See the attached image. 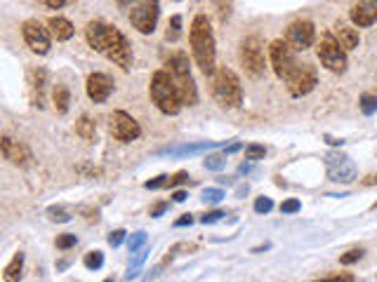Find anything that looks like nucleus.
I'll list each match as a JSON object with an SVG mask.
<instances>
[{"label":"nucleus","instance_id":"nucleus-1","mask_svg":"<svg viewBox=\"0 0 377 282\" xmlns=\"http://www.w3.org/2000/svg\"><path fill=\"white\" fill-rule=\"evenodd\" d=\"M85 40L95 52L106 57L111 64L121 66L123 71H128L133 64V50H130L128 38L116 26L104 24V21H90L85 26Z\"/></svg>","mask_w":377,"mask_h":282},{"label":"nucleus","instance_id":"nucleus-2","mask_svg":"<svg viewBox=\"0 0 377 282\" xmlns=\"http://www.w3.org/2000/svg\"><path fill=\"white\" fill-rule=\"evenodd\" d=\"M188 43H191V52H193V59H196V66L201 68L205 76H215V71H217L215 33H213V26H210V21L205 14L193 17L191 31H188Z\"/></svg>","mask_w":377,"mask_h":282},{"label":"nucleus","instance_id":"nucleus-3","mask_svg":"<svg viewBox=\"0 0 377 282\" xmlns=\"http://www.w3.org/2000/svg\"><path fill=\"white\" fill-rule=\"evenodd\" d=\"M165 71H168V76L173 78L175 88L182 97V103H184V106H196L198 90H196V83H193L191 66H188V59L184 52H175V54L165 61Z\"/></svg>","mask_w":377,"mask_h":282},{"label":"nucleus","instance_id":"nucleus-4","mask_svg":"<svg viewBox=\"0 0 377 282\" xmlns=\"http://www.w3.org/2000/svg\"><path fill=\"white\" fill-rule=\"evenodd\" d=\"M148 94H151V101L158 106V111L165 113V116H177L182 111V97L177 92L173 78L168 76V71L161 68L151 76V85H148Z\"/></svg>","mask_w":377,"mask_h":282},{"label":"nucleus","instance_id":"nucleus-5","mask_svg":"<svg viewBox=\"0 0 377 282\" xmlns=\"http://www.w3.org/2000/svg\"><path fill=\"white\" fill-rule=\"evenodd\" d=\"M213 97L222 108H238L243 103V88L236 73L220 66L213 76Z\"/></svg>","mask_w":377,"mask_h":282},{"label":"nucleus","instance_id":"nucleus-6","mask_svg":"<svg viewBox=\"0 0 377 282\" xmlns=\"http://www.w3.org/2000/svg\"><path fill=\"white\" fill-rule=\"evenodd\" d=\"M158 14H161L158 0H135V3L128 8L130 24H133L139 33H144V36L156 31Z\"/></svg>","mask_w":377,"mask_h":282},{"label":"nucleus","instance_id":"nucleus-7","mask_svg":"<svg viewBox=\"0 0 377 282\" xmlns=\"http://www.w3.org/2000/svg\"><path fill=\"white\" fill-rule=\"evenodd\" d=\"M316 54L321 59V64L333 73H345L347 71V50L337 43V38L330 33H323L318 38V45H316Z\"/></svg>","mask_w":377,"mask_h":282},{"label":"nucleus","instance_id":"nucleus-8","mask_svg":"<svg viewBox=\"0 0 377 282\" xmlns=\"http://www.w3.org/2000/svg\"><path fill=\"white\" fill-rule=\"evenodd\" d=\"M238 57H241V64L245 68V73L253 78L264 76L267 68V54H264V43L257 36L245 38L238 48Z\"/></svg>","mask_w":377,"mask_h":282},{"label":"nucleus","instance_id":"nucleus-9","mask_svg":"<svg viewBox=\"0 0 377 282\" xmlns=\"http://www.w3.org/2000/svg\"><path fill=\"white\" fill-rule=\"evenodd\" d=\"M269 61L273 66V73H276L283 83L293 76L297 71V66H300V61H297V57H295V50L290 48L285 40H273L269 45Z\"/></svg>","mask_w":377,"mask_h":282},{"label":"nucleus","instance_id":"nucleus-10","mask_svg":"<svg viewBox=\"0 0 377 282\" xmlns=\"http://www.w3.org/2000/svg\"><path fill=\"white\" fill-rule=\"evenodd\" d=\"M325 170H328V179L335 183H351L358 174L356 163L340 151H330L325 155Z\"/></svg>","mask_w":377,"mask_h":282},{"label":"nucleus","instance_id":"nucleus-11","mask_svg":"<svg viewBox=\"0 0 377 282\" xmlns=\"http://www.w3.org/2000/svg\"><path fill=\"white\" fill-rule=\"evenodd\" d=\"M21 36H24V43L31 48V52H36V54H48L50 52L52 33L38 19H26L24 24H21Z\"/></svg>","mask_w":377,"mask_h":282},{"label":"nucleus","instance_id":"nucleus-12","mask_svg":"<svg viewBox=\"0 0 377 282\" xmlns=\"http://www.w3.org/2000/svg\"><path fill=\"white\" fill-rule=\"evenodd\" d=\"M108 130H111L113 139H118L123 143H130V141L139 139V134H142L139 123H137V120L125 111H113L111 113V118H108Z\"/></svg>","mask_w":377,"mask_h":282},{"label":"nucleus","instance_id":"nucleus-13","mask_svg":"<svg viewBox=\"0 0 377 282\" xmlns=\"http://www.w3.org/2000/svg\"><path fill=\"white\" fill-rule=\"evenodd\" d=\"M313 40H316V28H313L309 19H297L288 26V31H285V43H288L295 52L309 50L313 45Z\"/></svg>","mask_w":377,"mask_h":282},{"label":"nucleus","instance_id":"nucleus-14","mask_svg":"<svg viewBox=\"0 0 377 282\" xmlns=\"http://www.w3.org/2000/svg\"><path fill=\"white\" fill-rule=\"evenodd\" d=\"M318 83V73L311 64H300L297 71L285 80V88L293 97H307L309 92L316 88Z\"/></svg>","mask_w":377,"mask_h":282},{"label":"nucleus","instance_id":"nucleus-15","mask_svg":"<svg viewBox=\"0 0 377 282\" xmlns=\"http://www.w3.org/2000/svg\"><path fill=\"white\" fill-rule=\"evenodd\" d=\"M354 26L368 28L377 21V0H356L349 10Z\"/></svg>","mask_w":377,"mask_h":282},{"label":"nucleus","instance_id":"nucleus-16","mask_svg":"<svg viewBox=\"0 0 377 282\" xmlns=\"http://www.w3.org/2000/svg\"><path fill=\"white\" fill-rule=\"evenodd\" d=\"M85 90H88V97L95 103H104L113 92V80L108 78L106 73H93V76L88 78Z\"/></svg>","mask_w":377,"mask_h":282},{"label":"nucleus","instance_id":"nucleus-17","mask_svg":"<svg viewBox=\"0 0 377 282\" xmlns=\"http://www.w3.org/2000/svg\"><path fill=\"white\" fill-rule=\"evenodd\" d=\"M0 146H3L5 160H10L12 165L24 167V165H28V160H31V153H28V148L21 141H14L12 137L5 134L3 137V143H0Z\"/></svg>","mask_w":377,"mask_h":282},{"label":"nucleus","instance_id":"nucleus-18","mask_svg":"<svg viewBox=\"0 0 377 282\" xmlns=\"http://www.w3.org/2000/svg\"><path fill=\"white\" fill-rule=\"evenodd\" d=\"M333 36L337 38V43H340L347 52L356 50L358 43H361V38H358V28L351 26V24H347V21H335Z\"/></svg>","mask_w":377,"mask_h":282},{"label":"nucleus","instance_id":"nucleus-19","mask_svg":"<svg viewBox=\"0 0 377 282\" xmlns=\"http://www.w3.org/2000/svg\"><path fill=\"white\" fill-rule=\"evenodd\" d=\"M31 101L36 108H45V85H48V71L45 68H33L31 76Z\"/></svg>","mask_w":377,"mask_h":282},{"label":"nucleus","instance_id":"nucleus-20","mask_svg":"<svg viewBox=\"0 0 377 282\" xmlns=\"http://www.w3.org/2000/svg\"><path fill=\"white\" fill-rule=\"evenodd\" d=\"M48 26H50V33H52V38L57 40H68L73 36V24L68 19H64V17H52V19L48 21Z\"/></svg>","mask_w":377,"mask_h":282},{"label":"nucleus","instance_id":"nucleus-21","mask_svg":"<svg viewBox=\"0 0 377 282\" xmlns=\"http://www.w3.org/2000/svg\"><path fill=\"white\" fill-rule=\"evenodd\" d=\"M21 270H24V254L17 252V254L12 256V261L5 266V273H3L5 282H19L21 280Z\"/></svg>","mask_w":377,"mask_h":282},{"label":"nucleus","instance_id":"nucleus-22","mask_svg":"<svg viewBox=\"0 0 377 282\" xmlns=\"http://www.w3.org/2000/svg\"><path fill=\"white\" fill-rule=\"evenodd\" d=\"M52 101H55V108H57V113H59V116L68 113V103H71V92H68L66 85H55Z\"/></svg>","mask_w":377,"mask_h":282},{"label":"nucleus","instance_id":"nucleus-23","mask_svg":"<svg viewBox=\"0 0 377 282\" xmlns=\"http://www.w3.org/2000/svg\"><path fill=\"white\" fill-rule=\"evenodd\" d=\"M217 143L215 141H201V143H186V146H180V148H168V155H193V153H201V151H208V148H215Z\"/></svg>","mask_w":377,"mask_h":282},{"label":"nucleus","instance_id":"nucleus-24","mask_svg":"<svg viewBox=\"0 0 377 282\" xmlns=\"http://www.w3.org/2000/svg\"><path fill=\"white\" fill-rule=\"evenodd\" d=\"M76 134L81 137L83 141H95V134H97L95 123H93V120H90L88 116H83V118L76 123Z\"/></svg>","mask_w":377,"mask_h":282},{"label":"nucleus","instance_id":"nucleus-25","mask_svg":"<svg viewBox=\"0 0 377 282\" xmlns=\"http://www.w3.org/2000/svg\"><path fill=\"white\" fill-rule=\"evenodd\" d=\"M358 108H361L363 116H373V113H377V94H370V92L361 94V99H358Z\"/></svg>","mask_w":377,"mask_h":282},{"label":"nucleus","instance_id":"nucleus-26","mask_svg":"<svg viewBox=\"0 0 377 282\" xmlns=\"http://www.w3.org/2000/svg\"><path fill=\"white\" fill-rule=\"evenodd\" d=\"M180 36H182V17L175 14V17H170V24H168V31H165V38H168L170 43H177Z\"/></svg>","mask_w":377,"mask_h":282},{"label":"nucleus","instance_id":"nucleus-27","mask_svg":"<svg viewBox=\"0 0 377 282\" xmlns=\"http://www.w3.org/2000/svg\"><path fill=\"white\" fill-rule=\"evenodd\" d=\"M83 263H85V268H88V270H99L102 266H104V254H102L99 250H93V252L85 254Z\"/></svg>","mask_w":377,"mask_h":282},{"label":"nucleus","instance_id":"nucleus-28","mask_svg":"<svg viewBox=\"0 0 377 282\" xmlns=\"http://www.w3.org/2000/svg\"><path fill=\"white\" fill-rule=\"evenodd\" d=\"M203 165H205V170H210V172L224 170V165H226V153H213V155H208Z\"/></svg>","mask_w":377,"mask_h":282},{"label":"nucleus","instance_id":"nucleus-29","mask_svg":"<svg viewBox=\"0 0 377 282\" xmlns=\"http://www.w3.org/2000/svg\"><path fill=\"white\" fill-rule=\"evenodd\" d=\"M146 256H148V250H142V252H137V259H135L133 263H130V268H128V273H125V278H128V280L137 278V275H139V270H142V266H144Z\"/></svg>","mask_w":377,"mask_h":282},{"label":"nucleus","instance_id":"nucleus-30","mask_svg":"<svg viewBox=\"0 0 377 282\" xmlns=\"http://www.w3.org/2000/svg\"><path fill=\"white\" fill-rule=\"evenodd\" d=\"M146 245V233L144 231H137L128 238V247H130V254H137V252H142V247Z\"/></svg>","mask_w":377,"mask_h":282},{"label":"nucleus","instance_id":"nucleus-31","mask_svg":"<svg viewBox=\"0 0 377 282\" xmlns=\"http://www.w3.org/2000/svg\"><path fill=\"white\" fill-rule=\"evenodd\" d=\"M48 216H50V221H57V223L71 221V214H68L64 207H50V210H48Z\"/></svg>","mask_w":377,"mask_h":282},{"label":"nucleus","instance_id":"nucleus-32","mask_svg":"<svg viewBox=\"0 0 377 282\" xmlns=\"http://www.w3.org/2000/svg\"><path fill=\"white\" fill-rule=\"evenodd\" d=\"M201 200H203V203H208V205H217V203L224 200V191H220V188H205Z\"/></svg>","mask_w":377,"mask_h":282},{"label":"nucleus","instance_id":"nucleus-33","mask_svg":"<svg viewBox=\"0 0 377 282\" xmlns=\"http://www.w3.org/2000/svg\"><path fill=\"white\" fill-rule=\"evenodd\" d=\"M267 155V148L260 146V143H250L245 146V160H262Z\"/></svg>","mask_w":377,"mask_h":282},{"label":"nucleus","instance_id":"nucleus-34","mask_svg":"<svg viewBox=\"0 0 377 282\" xmlns=\"http://www.w3.org/2000/svg\"><path fill=\"white\" fill-rule=\"evenodd\" d=\"M361 256H363L361 247H358V250H349V252H345V254L340 256V263H342V266H351V263H356Z\"/></svg>","mask_w":377,"mask_h":282},{"label":"nucleus","instance_id":"nucleus-35","mask_svg":"<svg viewBox=\"0 0 377 282\" xmlns=\"http://www.w3.org/2000/svg\"><path fill=\"white\" fill-rule=\"evenodd\" d=\"M78 238L73 233H64L57 238V250H71V247H76Z\"/></svg>","mask_w":377,"mask_h":282},{"label":"nucleus","instance_id":"nucleus-36","mask_svg":"<svg viewBox=\"0 0 377 282\" xmlns=\"http://www.w3.org/2000/svg\"><path fill=\"white\" fill-rule=\"evenodd\" d=\"M168 181H170V177H168V174H158L156 179L146 181V183H144V188H148V191H158V188H168Z\"/></svg>","mask_w":377,"mask_h":282},{"label":"nucleus","instance_id":"nucleus-37","mask_svg":"<svg viewBox=\"0 0 377 282\" xmlns=\"http://www.w3.org/2000/svg\"><path fill=\"white\" fill-rule=\"evenodd\" d=\"M271 210H273L271 198H264V195H262V198L255 200V212H257V214H269Z\"/></svg>","mask_w":377,"mask_h":282},{"label":"nucleus","instance_id":"nucleus-38","mask_svg":"<svg viewBox=\"0 0 377 282\" xmlns=\"http://www.w3.org/2000/svg\"><path fill=\"white\" fill-rule=\"evenodd\" d=\"M300 210H302V203H300V200H295V198L285 200V203L281 205V212H283V214H297Z\"/></svg>","mask_w":377,"mask_h":282},{"label":"nucleus","instance_id":"nucleus-39","mask_svg":"<svg viewBox=\"0 0 377 282\" xmlns=\"http://www.w3.org/2000/svg\"><path fill=\"white\" fill-rule=\"evenodd\" d=\"M125 235H128V233H125L123 228H118V231H111V233H108V245H111V247H121L123 240H125Z\"/></svg>","mask_w":377,"mask_h":282},{"label":"nucleus","instance_id":"nucleus-40","mask_svg":"<svg viewBox=\"0 0 377 282\" xmlns=\"http://www.w3.org/2000/svg\"><path fill=\"white\" fill-rule=\"evenodd\" d=\"M217 10H220V17L222 19H229L231 14V0H215Z\"/></svg>","mask_w":377,"mask_h":282},{"label":"nucleus","instance_id":"nucleus-41","mask_svg":"<svg viewBox=\"0 0 377 282\" xmlns=\"http://www.w3.org/2000/svg\"><path fill=\"white\" fill-rule=\"evenodd\" d=\"M182 183H188V174H186V172H177L175 177H170V181H168V188L182 186Z\"/></svg>","mask_w":377,"mask_h":282},{"label":"nucleus","instance_id":"nucleus-42","mask_svg":"<svg viewBox=\"0 0 377 282\" xmlns=\"http://www.w3.org/2000/svg\"><path fill=\"white\" fill-rule=\"evenodd\" d=\"M222 216H224V212H220V210L205 212V214L201 216V223H215V221H220Z\"/></svg>","mask_w":377,"mask_h":282},{"label":"nucleus","instance_id":"nucleus-43","mask_svg":"<svg viewBox=\"0 0 377 282\" xmlns=\"http://www.w3.org/2000/svg\"><path fill=\"white\" fill-rule=\"evenodd\" d=\"M316 282H354V275H330V278H323V280H316Z\"/></svg>","mask_w":377,"mask_h":282},{"label":"nucleus","instance_id":"nucleus-44","mask_svg":"<svg viewBox=\"0 0 377 282\" xmlns=\"http://www.w3.org/2000/svg\"><path fill=\"white\" fill-rule=\"evenodd\" d=\"M191 223H193V214H182L175 221V228H184V226H191Z\"/></svg>","mask_w":377,"mask_h":282},{"label":"nucleus","instance_id":"nucleus-45","mask_svg":"<svg viewBox=\"0 0 377 282\" xmlns=\"http://www.w3.org/2000/svg\"><path fill=\"white\" fill-rule=\"evenodd\" d=\"M41 3L50 10H61L66 5V0H41Z\"/></svg>","mask_w":377,"mask_h":282},{"label":"nucleus","instance_id":"nucleus-46","mask_svg":"<svg viewBox=\"0 0 377 282\" xmlns=\"http://www.w3.org/2000/svg\"><path fill=\"white\" fill-rule=\"evenodd\" d=\"M83 214H85V219H88V221H99V212L97 210H90V207H83Z\"/></svg>","mask_w":377,"mask_h":282},{"label":"nucleus","instance_id":"nucleus-47","mask_svg":"<svg viewBox=\"0 0 377 282\" xmlns=\"http://www.w3.org/2000/svg\"><path fill=\"white\" fill-rule=\"evenodd\" d=\"M165 210H168V203H158V205L151 210V216H153V219L161 216V214H165Z\"/></svg>","mask_w":377,"mask_h":282},{"label":"nucleus","instance_id":"nucleus-48","mask_svg":"<svg viewBox=\"0 0 377 282\" xmlns=\"http://www.w3.org/2000/svg\"><path fill=\"white\" fill-rule=\"evenodd\" d=\"M186 198H188L186 191H175V193H173V200H175V203H184Z\"/></svg>","mask_w":377,"mask_h":282},{"label":"nucleus","instance_id":"nucleus-49","mask_svg":"<svg viewBox=\"0 0 377 282\" xmlns=\"http://www.w3.org/2000/svg\"><path fill=\"white\" fill-rule=\"evenodd\" d=\"M116 3H118V8H123V10H128V8H130V5H133V3H135V0H116Z\"/></svg>","mask_w":377,"mask_h":282},{"label":"nucleus","instance_id":"nucleus-50","mask_svg":"<svg viewBox=\"0 0 377 282\" xmlns=\"http://www.w3.org/2000/svg\"><path fill=\"white\" fill-rule=\"evenodd\" d=\"M363 183H365V186H373V183H377V174H370Z\"/></svg>","mask_w":377,"mask_h":282},{"label":"nucleus","instance_id":"nucleus-51","mask_svg":"<svg viewBox=\"0 0 377 282\" xmlns=\"http://www.w3.org/2000/svg\"><path fill=\"white\" fill-rule=\"evenodd\" d=\"M238 148H241V143H231V146L226 148V153H233V151H238Z\"/></svg>","mask_w":377,"mask_h":282},{"label":"nucleus","instance_id":"nucleus-52","mask_svg":"<svg viewBox=\"0 0 377 282\" xmlns=\"http://www.w3.org/2000/svg\"><path fill=\"white\" fill-rule=\"evenodd\" d=\"M104 282H113V280H104Z\"/></svg>","mask_w":377,"mask_h":282}]
</instances>
